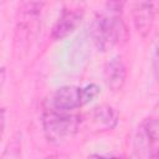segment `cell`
Returning <instances> with one entry per match:
<instances>
[{
    "label": "cell",
    "instance_id": "obj_2",
    "mask_svg": "<svg viewBox=\"0 0 159 159\" xmlns=\"http://www.w3.org/2000/svg\"><path fill=\"white\" fill-rule=\"evenodd\" d=\"M101 93L99 86L91 83L84 87L62 86L51 92L45 99V109L58 112H73L91 102Z\"/></svg>",
    "mask_w": 159,
    "mask_h": 159
},
{
    "label": "cell",
    "instance_id": "obj_5",
    "mask_svg": "<svg viewBox=\"0 0 159 159\" xmlns=\"http://www.w3.org/2000/svg\"><path fill=\"white\" fill-rule=\"evenodd\" d=\"M103 76L104 82L111 91H120L127 81V68L123 58L120 56L112 57L104 66Z\"/></svg>",
    "mask_w": 159,
    "mask_h": 159
},
{
    "label": "cell",
    "instance_id": "obj_6",
    "mask_svg": "<svg viewBox=\"0 0 159 159\" xmlns=\"http://www.w3.org/2000/svg\"><path fill=\"white\" fill-rule=\"evenodd\" d=\"M155 19V5L154 2L142 1L134 5L133 9V22L134 26L143 37L148 36Z\"/></svg>",
    "mask_w": 159,
    "mask_h": 159
},
{
    "label": "cell",
    "instance_id": "obj_10",
    "mask_svg": "<svg viewBox=\"0 0 159 159\" xmlns=\"http://www.w3.org/2000/svg\"><path fill=\"white\" fill-rule=\"evenodd\" d=\"M5 123H6L5 109L2 107H0V140H1V137H2L4 130H5Z\"/></svg>",
    "mask_w": 159,
    "mask_h": 159
},
{
    "label": "cell",
    "instance_id": "obj_8",
    "mask_svg": "<svg viewBox=\"0 0 159 159\" xmlns=\"http://www.w3.org/2000/svg\"><path fill=\"white\" fill-rule=\"evenodd\" d=\"M89 119L98 130H108L116 127L118 122L117 112L108 104L94 107L89 112Z\"/></svg>",
    "mask_w": 159,
    "mask_h": 159
},
{
    "label": "cell",
    "instance_id": "obj_4",
    "mask_svg": "<svg viewBox=\"0 0 159 159\" xmlns=\"http://www.w3.org/2000/svg\"><path fill=\"white\" fill-rule=\"evenodd\" d=\"M139 145L147 153L149 159L158 157V120L157 118H147L142 122L139 130Z\"/></svg>",
    "mask_w": 159,
    "mask_h": 159
},
{
    "label": "cell",
    "instance_id": "obj_12",
    "mask_svg": "<svg viewBox=\"0 0 159 159\" xmlns=\"http://www.w3.org/2000/svg\"><path fill=\"white\" fill-rule=\"evenodd\" d=\"M92 159H120V158H107V157H99V155H96V157H92Z\"/></svg>",
    "mask_w": 159,
    "mask_h": 159
},
{
    "label": "cell",
    "instance_id": "obj_7",
    "mask_svg": "<svg viewBox=\"0 0 159 159\" xmlns=\"http://www.w3.org/2000/svg\"><path fill=\"white\" fill-rule=\"evenodd\" d=\"M82 12L78 9H65L52 27L51 36L53 40H61L70 35L81 22Z\"/></svg>",
    "mask_w": 159,
    "mask_h": 159
},
{
    "label": "cell",
    "instance_id": "obj_9",
    "mask_svg": "<svg viewBox=\"0 0 159 159\" xmlns=\"http://www.w3.org/2000/svg\"><path fill=\"white\" fill-rule=\"evenodd\" d=\"M20 154H21L20 142H19V139H15L6 148V150L2 155V159H20V157H21Z\"/></svg>",
    "mask_w": 159,
    "mask_h": 159
},
{
    "label": "cell",
    "instance_id": "obj_11",
    "mask_svg": "<svg viewBox=\"0 0 159 159\" xmlns=\"http://www.w3.org/2000/svg\"><path fill=\"white\" fill-rule=\"evenodd\" d=\"M45 159H70V158L67 155H65V154H52V155L46 157Z\"/></svg>",
    "mask_w": 159,
    "mask_h": 159
},
{
    "label": "cell",
    "instance_id": "obj_1",
    "mask_svg": "<svg viewBox=\"0 0 159 159\" xmlns=\"http://www.w3.org/2000/svg\"><path fill=\"white\" fill-rule=\"evenodd\" d=\"M120 14V2H107L106 7L94 15L89 32L98 50L107 51L123 39L125 26Z\"/></svg>",
    "mask_w": 159,
    "mask_h": 159
},
{
    "label": "cell",
    "instance_id": "obj_3",
    "mask_svg": "<svg viewBox=\"0 0 159 159\" xmlns=\"http://www.w3.org/2000/svg\"><path fill=\"white\" fill-rule=\"evenodd\" d=\"M81 124L80 114L73 112H58L43 109L42 125L48 140L60 143L76 134Z\"/></svg>",
    "mask_w": 159,
    "mask_h": 159
}]
</instances>
